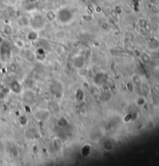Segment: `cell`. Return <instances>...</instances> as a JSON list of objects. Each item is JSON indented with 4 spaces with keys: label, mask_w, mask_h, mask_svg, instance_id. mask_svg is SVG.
I'll use <instances>...</instances> for the list:
<instances>
[{
    "label": "cell",
    "mask_w": 159,
    "mask_h": 166,
    "mask_svg": "<svg viewBox=\"0 0 159 166\" xmlns=\"http://www.w3.org/2000/svg\"><path fill=\"white\" fill-rule=\"evenodd\" d=\"M30 19L28 16H22L17 20V24L20 27H26L29 25H30Z\"/></svg>",
    "instance_id": "1"
},
{
    "label": "cell",
    "mask_w": 159,
    "mask_h": 166,
    "mask_svg": "<svg viewBox=\"0 0 159 166\" xmlns=\"http://www.w3.org/2000/svg\"><path fill=\"white\" fill-rule=\"evenodd\" d=\"M16 47H24V43L21 40H16Z\"/></svg>",
    "instance_id": "4"
},
{
    "label": "cell",
    "mask_w": 159,
    "mask_h": 166,
    "mask_svg": "<svg viewBox=\"0 0 159 166\" xmlns=\"http://www.w3.org/2000/svg\"><path fill=\"white\" fill-rule=\"evenodd\" d=\"M2 31L3 33H5V35H11L13 32V29L12 27V26L9 25V24H5L4 27H3V29H2Z\"/></svg>",
    "instance_id": "3"
},
{
    "label": "cell",
    "mask_w": 159,
    "mask_h": 166,
    "mask_svg": "<svg viewBox=\"0 0 159 166\" xmlns=\"http://www.w3.org/2000/svg\"><path fill=\"white\" fill-rule=\"evenodd\" d=\"M46 19L49 22H53L56 20V14L53 10H49L46 13Z\"/></svg>",
    "instance_id": "2"
}]
</instances>
